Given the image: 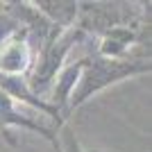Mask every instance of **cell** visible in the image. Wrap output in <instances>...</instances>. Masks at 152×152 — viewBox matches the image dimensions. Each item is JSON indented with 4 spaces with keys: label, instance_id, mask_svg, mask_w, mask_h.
I'll use <instances>...</instances> for the list:
<instances>
[{
    "label": "cell",
    "instance_id": "obj_1",
    "mask_svg": "<svg viewBox=\"0 0 152 152\" xmlns=\"http://www.w3.org/2000/svg\"><path fill=\"white\" fill-rule=\"evenodd\" d=\"M150 59H107V57H89L82 61V70H80V77L75 82V89L70 93L68 100V111L70 109H77L80 104L89 100L91 95L104 91L107 86H114V84L123 82V80H129V77H139L150 73Z\"/></svg>",
    "mask_w": 152,
    "mask_h": 152
},
{
    "label": "cell",
    "instance_id": "obj_2",
    "mask_svg": "<svg viewBox=\"0 0 152 152\" xmlns=\"http://www.w3.org/2000/svg\"><path fill=\"white\" fill-rule=\"evenodd\" d=\"M82 37V27H68V30L57 32L50 41H45L41 45V52H39V59L32 68L30 82H27V89L34 95H39L41 91H45L48 86L55 84L57 75L61 73V66L68 57L70 48L75 45V41Z\"/></svg>",
    "mask_w": 152,
    "mask_h": 152
},
{
    "label": "cell",
    "instance_id": "obj_3",
    "mask_svg": "<svg viewBox=\"0 0 152 152\" xmlns=\"http://www.w3.org/2000/svg\"><path fill=\"white\" fill-rule=\"evenodd\" d=\"M45 18L59 30L75 27V20L80 16V2H66V0H37L32 2Z\"/></svg>",
    "mask_w": 152,
    "mask_h": 152
},
{
    "label": "cell",
    "instance_id": "obj_4",
    "mask_svg": "<svg viewBox=\"0 0 152 152\" xmlns=\"http://www.w3.org/2000/svg\"><path fill=\"white\" fill-rule=\"evenodd\" d=\"M134 43V30L127 25H116L111 30H107L102 34V43H100V57L107 59H127V50Z\"/></svg>",
    "mask_w": 152,
    "mask_h": 152
},
{
    "label": "cell",
    "instance_id": "obj_5",
    "mask_svg": "<svg viewBox=\"0 0 152 152\" xmlns=\"http://www.w3.org/2000/svg\"><path fill=\"white\" fill-rule=\"evenodd\" d=\"M57 148L61 152H91V150H84V145L77 141L75 132L70 129L66 123L61 125V129H59V136H57Z\"/></svg>",
    "mask_w": 152,
    "mask_h": 152
}]
</instances>
